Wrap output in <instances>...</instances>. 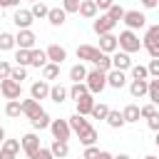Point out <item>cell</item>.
<instances>
[{"label": "cell", "mask_w": 159, "mask_h": 159, "mask_svg": "<svg viewBox=\"0 0 159 159\" xmlns=\"http://www.w3.org/2000/svg\"><path fill=\"white\" fill-rule=\"evenodd\" d=\"M87 87H89V92L92 94H99L104 87H107V72H102V70H92V72H87Z\"/></svg>", "instance_id": "cell-2"}, {"label": "cell", "mask_w": 159, "mask_h": 159, "mask_svg": "<svg viewBox=\"0 0 159 159\" xmlns=\"http://www.w3.org/2000/svg\"><path fill=\"white\" fill-rule=\"evenodd\" d=\"M147 97L152 99V104H159V77L149 80V92H147Z\"/></svg>", "instance_id": "cell-36"}, {"label": "cell", "mask_w": 159, "mask_h": 159, "mask_svg": "<svg viewBox=\"0 0 159 159\" xmlns=\"http://www.w3.org/2000/svg\"><path fill=\"white\" fill-rule=\"evenodd\" d=\"M30 122H32V129H47L52 119H50V114H47V112H40V114H37L35 119H30Z\"/></svg>", "instance_id": "cell-33"}, {"label": "cell", "mask_w": 159, "mask_h": 159, "mask_svg": "<svg viewBox=\"0 0 159 159\" xmlns=\"http://www.w3.org/2000/svg\"><path fill=\"white\" fill-rule=\"evenodd\" d=\"M47 62H50V60H47V52H45V50H35V47L30 50V65H32V67H45Z\"/></svg>", "instance_id": "cell-22"}, {"label": "cell", "mask_w": 159, "mask_h": 159, "mask_svg": "<svg viewBox=\"0 0 159 159\" xmlns=\"http://www.w3.org/2000/svg\"><path fill=\"white\" fill-rule=\"evenodd\" d=\"M107 124H109L112 129H119V127H124L127 122H124V114H122V112L109 109V114H107Z\"/></svg>", "instance_id": "cell-29"}, {"label": "cell", "mask_w": 159, "mask_h": 159, "mask_svg": "<svg viewBox=\"0 0 159 159\" xmlns=\"http://www.w3.org/2000/svg\"><path fill=\"white\" fill-rule=\"evenodd\" d=\"M149 77V70L144 65H132V80H147Z\"/></svg>", "instance_id": "cell-41"}, {"label": "cell", "mask_w": 159, "mask_h": 159, "mask_svg": "<svg viewBox=\"0 0 159 159\" xmlns=\"http://www.w3.org/2000/svg\"><path fill=\"white\" fill-rule=\"evenodd\" d=\"M45 52H47V60H50V62H57V65H62V62L67 60V50H65L62 45H50Z\"/></svg>", "instance_id": "cell-15"}, {"label": "cell", "mask_w": 159, "mask_h": 159, "mask_svg": "<svg viewBox=\"0 0 159 159\" xmlns=\"http://www.w3.org/2000/svg\"><path fill=\"white\" fill-rule=\"evenodd\" d=\"M17 42H15V35H10V32H0V50L2 52H7V50H12Z\"/></svg>", "instance_id": "cell-35"}, {"label": "cell", "mask_w": 159, "mask_h": 159, "mask_svg": "<svg viewBox=\"0 0 159 159\" xmlns=\"http://www.w3.org/2000/svg\"><path fill=\"white\" fill-rule=\"evenodd\" d=\"M30 159H55V154H52L50 149H45V147H40V149H37V152H35V154H32Z\"/></svg>", "instance_id": "cell-45"}, {"label": "cell", "mask_w": 159, "mask_h": 159, "mask_svg": "<svg viewBox=\"0 0 159 159\" xmlns=\"http://www.w3.org/2000/svg\"><path fill=\"white\" fill-rule=\"evenodd\" d=\"M5 114H7V117H20V114H22V102H20V99H7Z\"/></svg>", "instance_id": "cell-31"}, {"label": "cell", "mask_w": 159, "mask_h": 159, "mask_svg": "<svg viewBox=\"0 0 159 159\" xmlns=\"http://www.w3.org/2000/svg\"><path fill=\"white\" fill-rule=\"evenodd\" d=\"M92 65H94L97 70H102V72H109V70H112V55L102 52V55H99V57H97V60H94Z\"/></svg>", "instance_id": "cell-30"}, {"label": "cell", "mask_w": 159, "mask_h": 159, "mask_svg": "<svg viewBox=\"0 0 159 159\" xmlns=\"http://www.w3.org/2000/svg\"><path fill=\"white\" fill-rule=\"evenodd\" d=\"M12 22H15L20 30H27V27L35 22V15H32L30 10H15V15H12Z\"/></svg>", "instance_id": "cell-12"}, {"label": "cell", "mask_w": 159, "mask_h": 159, "mask_svg": "<svg viewBox=\"0 0 159 159\" xmlns=\"http://www.w3.org/2000/svg\"><path fill=\"white\" fill-rule=\"evenodd\" d=\"M50 132H52V137L55 139H70V134H72V127H70V119H52L50 122Z\"/></svg>", "instance_id": "cell-4"}, {"label": "cell", "mask_w": 159, "mask_h": 159, "mask_svg": "<svg viewBox=\"0 0 159 159\" xmlns=\"http://www.w3.org/2000/svg\"><path fill=\"white\" fill-rule=\"evenodd\" d=\"M119 50H124V52H139V47H142V40H139V35L134 32V30H124V32H119Z\"/></svg>", "instance_id": "cell-1"}, {"label": "cell", "mask_w": 159, "mask_h": 159, "mask_svg": "<svg viewBox=\"0 0 159 159\" xmlns=\"http://www.w3.org/2000/svg\"><path fill=\"white\" fill-rule=\"evenodd\" d=\"M0 97H2V89H0Z\"/></svg>", "instance_id": "cell-61"}, {"label": "cell", "mask_w": 159, "mask_h": 159, "mask_svg": "<svg viewBox=\"0 0 159 159\" xmlns=\"http://www.w3.org/2000/svg\"><path fill=\"white\" fill-rule=\"evenodd\" d=\"M2 142H5V129L0 127V144H2Z\"/></svg>", "instance_id": "cell-56"}, {"label": "cell", "mask_w": 159, "mask_h": 159, "mask_svg": "<svg viewBox=\"0 0 159 159\" xmlns=\"http://www.w3.org/2000/svg\"><path fill=\"white\" fill-rule=\"evenodd\" d=\"M124 82H127V77H124V72H122V70H114V67H112V70L107 72V84H109V87L122 89V87H124Z\"/></svg>", "instance_id": "cell-18"}, {"label": "cell", "mask_w": 159, "mask_h": 159, "mask_svg": "<svg viewBox=\"0 0 159 159\" xmlns=\"http://www.w3.org/2000/svg\"><path fill=\"white\" fill-rule=\"evenodd\" d=\"M30 2H37V0H30Z\"/></svg>", "instance_id": "cell-60"}, {"label": "cell", "mask_w": 159, "mask_h": 159, "mask_svg": "<svg viewBox=\"0 0 159 159\" xmlns=\"http://www.w3.org/2000/svg\"><path fill=\"white\" fill-rule=\"evenodd\" d=\"M129 92H132V97H134V99L147 97V92H149V80H132Z\"/></svg>", "instance_id": "cell-16"}, {"label": "cell", "mask_w": 159, "mask_h": 159, "mask_svg": "<svg viewBox=\"0 0 159 159\" xmlns=\"http://www.w3.org/2000/svg\"><path fill=\"white\" fill-rule=\"evenodd\" d=\"M20 0H0V7H15Z\"/></svg>", "instance_id": "cell-53"}, {"label": "cell", "mask_w": 159, "mask_h": 159, "mask_svg": "<svg viewBox=\"0 0 159 159\" xmlns=\"http://www.w3.org/2000/svg\"><path fill=\"white\" fill-rule=\"evenodd\" d=\"M20 144H22V152H25L27 157H32V154L40 149V137H37L35 132H30V134H25V137L20 139Z\"/></svg>", "instance_id": "cell-11"}, {"label": "cell", "mask_w": 159, "mask_h": 159, "mask_svg": "<svg viewBox=\"0 0 159 159\" xmlns=\"http://www.w3.org/2000/svg\"><path fill=\"white\" fill-rule=\"evenodd\" d=\"M89 92V87H87V82H75L72 87H70V97L72 99H80L82 94H87Z\"/></svg>", "instance_id": "cell-34"}, {"label": "cell", "mask_w": 159, "mask_h": 159, "mask_svg": "<svg viewBox=\"0 0 159 159\" xmlns=\"http://www.w3.org/2000/svg\"><path fill=\"white\" fill-rule=\"evenodd\" d=\"M99 152H102V149H97V147L92 144V147H87V149H84V154H82V157H84V159H99Z\"/></svg>", "instance_id": "cell-47"}, {"label": "cell", "mask_w": 159, "mask_h": 159, "mask_svg": "<svg viewBox=\"0 0 159 159\" xmlns=\"http://www.w3.org/2000/svg\"><path fill=\"white\" fill-rule=\"evenodd\" d=\"M122 114H124V122H139V117H142V107H137V104H127V107L122 109Z\"/></svg>", "instance_id": "cell-27"}, {"label": "cell", "mask_w": 159, "mask_h": 159, "mask_svg": "<svg viewBox=\"0 0 159 159\" xmlns=\"http://www.w3.org/2000/svg\"><path fill=\"white\" fill-rule=\"evenodd\" d=\"M99 159H114V157H112L109 152H99Z\"/></svg>", "instance_id": "cell-55"}, {"label": "cell", "mask_w": 159, "mask_h": 159, "mask_svg": "<svg viewBox=\"0 0 159 159\" xmlns=\"http://www.w3.org/2000/svg\"><path fill=\"white\" fill-rule=\"evenodd\" d=\"M42 77H45V80H57V77H60V65H57V62H47V65L42 67Z\"/></svg>", "instance_id": "cell-32"}, {"label": "cell", "mask_w": 159, "mask_h": 159, "mask_svg": "<svg viewBox=\"0 0 159 159\" xmlns=\"http://www.w3.org/2000/svg\"><path fill=\"white\" fill-rule=\"evenodd\" d=\"M80 159H84V157H80Z\"/></svg>", "instance_id": "cell-62"}, {"label": "cell", "mask_w": 159, "mask_h": 159, "mask_svg": "<svg viewBox=\"0 0 159 159\" xmlns=\"http://www.w3.org/2000/svg\"><path fill=\"white\" fill-rule=\"evenodd\" d=\"M144 45V50L152 55V57H159V42H142Z\"/></svg>", "instance_id": "cell-48"}, {"label": "cell", "mask_w": 159, "mask_h": 159, "mask_svg": "<svg viewBox=\"0 0 159 159\" xmlns=\"http://www.w3.org/2000/svg\"><path fill=\"white\" fill-rule=\"evenodd\" d=\"M15 62H17L20 67L30 65V50H22V47H17V52H15Z\"/></svg>", "instance_id": "cell-40"}, {"label": "cell", "mask_w": 159, "mask_h": 159, "mask_svg": "<svg viewBox=\"0 0 159 159\" xmlns=\"http://www.w3.org/2000/svg\"><path fill=\"white\" fill-rule=\"evenodd\" d=\"M142 42H159V25L147 27V35H144V40H142Z\"/></svg>", "instance_id": "cell-42"}, {"label": "cell", "mask_w": 159, "mask_h": 159, "mask_svg": "<svg viewBox=\"0 0 159 159\" xmlns=\"http://www.w3.org/2000/svg\"><path fill=\"white\" fill-rule=\"evenodd\" d=\"M70 127H72V132H75V134H80L82 129H87V127H89V122L84 119V114H80V112H75V114L70 117Z\"/></svg>", "instance_id": "cell-24"}, {"label": "cell", "mask_w": 159, "mask_h": 159, "mask_svg": "<svg viewBox=\"0 0 159 159\" xmlns=\"http://www.w3.org/2000/svg\"><path fill=\"white\" fill-rule=\"evenodd\" d=\"M107 114H109V107L102 104V102H99V104L94 102V107H92V117H94V119H107Z\"/></svg>", "instance_id": "cell-39"}, {"label": "cell", "mask_w": 159, "mask_h": 159, "mask_svg": "<svg viewBox=\"0 0 159 159\" xmlns=\"http://www.w3.org/2000/svg\"><path fill=\"white\" fill-rule=\"evenodd\" d=\"M99 55H102L99 47H92V45H80V47H77V60H80V62H82V60H84V62H94Z\"/></svg>", "instance_id": "cell-10"}, {"label": "cell", "mask_w": 159, "mask_h": 159, "mask_svg": "<svg viewBox=\"0 0 159 159\" xmlns=\"http://www.w3.org/2000/svg\"><path fill=\"white\" fill-rule=\"evenodd\" d=\"M67 94H70V89L62 87V84H52V87H50V99L57 102V104H62V102L67 99Z\"/></svg>", "instance_id": "cell-23"}, {"label": "cell", "mask_w": 159, "mask_h": 159, "mask_svg": "<svg viewBox=\"0 0 159 159\" xmlns=\"http://www.w3.org/2000/svg\"><path fill=\"white\" fill-rule=\"evenodd\" d=\"M35 17H47V12H50V7L42 2V0H37V2H32V10H30Z\"/></svg>", "instance_id": "cell-37"}, {"label": "cell", "mask_w": 159, "mask_h": 159, "mask_svg": "<svg viewBox=\"0 0 159 159\" xmlns=\"http://www.w3.org/2000/svg\"><path fill=\"white\" fill-rule=\"evenodd\" d=\"M0 89H2V97L5 99H20V94H22V84L15 82L12 77L0 80Z\"/></svg>", "instance_id": "cell-3"}, {"label": "cell", "mask_w": 159, "mask_h": 159, "mask_svg": "<svg viewBox=\"0 0 159 159\" xmlns=\"http://www.w3.org/2000/svg\"><path fill=\"white\" fill-rule=\"evenodd\" d=\"M139 2H142L144 7H157V5H159V0H139Z\"/></svg>", "instance_id": "cell-54"}, {"label": "cell", "mask_w": 159, "mask_h": 159, "mask_svg": "<svg viewBox=\"0 0 159 159\" xmlns=\"http://www.w3.org/2000/svg\"><path fill=\"white\" fill-rule=\"evenodd\" d=\"M15 42H17V47H22V50H32L35 42H37V37H35V32L27 27V30H20V32L15 35Z\"/></svg>", "instance_id": "cell-7"}, {"label": "cell", "mask_w": 159, "mask_h": 159, "mask_svg": "<svg viewBox=\"0 0 159 159\" xmlns=\"http://www.w3.org/2000/svg\"><path fill=\"white\" fill-rule=\"evenodd\" d=\"M10 72H12L10 62H0V80H7V77H10Z\"/></svg>", "instance_id": "cell-50"}, {"label": "cell", "mask_w": 159, "mask_h": 159, "mask_svg": "<svg viewBox=\"0 0 159 159\" xmlns=\"http://www.w3.org/2000/svg\"><path fill=\"white\" fill-rule=\"evenodd\" d=\"M47 20H50V25H55V27L65 25V20H67V12H65V7H50V12H47Z\"/></svg>", "instance_id": "cell-21"}, {"label": "cell", "mask_w": 159, "mask_h": 159, "mask_svg": "<svg viewBox=\"0 0 159 159\" xmlns=\"http://www.w3.org/2000/svg\"><path fill=\"white\" fill-rule=\"evenodd\" d=\"M124 12H127V10H124L122 5H117V2H114V5H112V7L107 10V15H109V17L114 20V22H119V20H124Z\"/></svg>", "instance_id": "cell-38"}, {"label": "cell", "mask_w": 159, "mask_h": 159, "mask_svg": "<svg viewBox=\"0 0 159 159\" xmlns=\"http://www.w3.org/2000/svg\"><path fill=\"white\" fill-rule=\"evenodd\" d=\"M10 77H12L15 82H20V84H22V80H27V72H25V67H20V65H17V67H12Z\"/></svg>", "instance_id": "cell-43"}, {"label": "cell", "mask_w": 159, "mask_h": 159, "mask_svg": "<svg viewBox=\"0 0 159 159\" xmlns=\"http://www.w3.org/2000/svg\"><path fill=\"white\" fill-rule=\"evenodd\" d=\"M114 159H129V154H117Z\"/></svg>", "instance_id": "cell-57"}, {"label": "cell", "mask_w": 159, "mask_h": 159, "mask_svg": "<svg viewBox=\"0 0 159 159\" xmlns=\"http://www.w3.org/2000/svg\"><path fill=\"white\" fill-rule=\"evenodd\" d=\"M114 20L109 17V15H99V17H94V22H92V30L97 32V35H107V32H112L114 30Z\"/></svg>", "instance_id": "cell-6"}, {"label": "cell", "mask_w": 159, "mask_h": 159, "mask_svg": "<svg viewBox=\"0 0 159 159\" xmlns=\"http://www.w3.org/2000/svg\"><path fill=\"white\" fill-rule=\"evenodd\" d=\"M40 112H45V109L40 107V102H37L35 97H30V99H22V114H25L27 119H35Z\"/></svg>", "instance_id": "cell-14"}, {"label": "cell", "mask_w": 159, "mask_h": 159, "mask_svg": "<svg viewBox=\"0 0 159 159\" xmlns=\"http://www.w3.org/2000/svg\"><path fill=\"white\" fill-rule=\"evenodd\" d=\"M144 159H159V157H154V154H147V157H144Z\"/></svg>", "instance_id": "cell-59"}, {"label": "cell", "mask_w": 159, "mask_h": 159, "mask_svg": "<svg viewBox=\"0 0 159 159\" xmlns=\"http://www.w3.org/2000/svg\"><path fill=\"white\" fill-rule=\"evenodd\" d=\"M112 67L114 70H132V57H129V52H124V50H117V52H112Z\"/></svg>", "instance_id": "cell-8"}, {"label": "cell", "mask_w": 159, "mask_h": 159, "mask_svg": "<svg viewBox=\"0 0 159 159\" xmlns=\"http://www.w3.org/2000/svg\"><path fill=\"white\" fill-rule=\"evenodd\" d=\"M94 2H97V7H99V10H109V7L114 5V0H94Z\"/></svg>", "instance_id": "cell-52"}, {"label": "cell", "mask_w": 159, "mask_h": 159, "mask_svg": "<svg viewBox=\"0 0 159 159\" xmlns=\"http://www.w3.org/2000/svg\"><path fill=\"white\" fill-rule=\"evenodd\" d=\"M80 2L82 0H62V7L65 12H80Z\"/></svg>", "instance_id": "cell-44"}, {"label": "cell", "mask_w": 159, "mask_h": 159, "mask_svg": "<svg viewBox=\"0 0 159 159\" xmlns=\"http://www.w3.org/2000/svg\"><path fill=\"white\" fill-rule=\"evenodd\" d=\"M20 149H22V144L17 139H5L2 147H0V159H15Z\"/></svg>", "instance_id": "cell-9"}, {"label": "cell", "mask_w": 159, "mask_h": 159, "mask_svg": "<svg viewBox=\"0 0 159 159\" xmlns=\"http://www.w3.org/2000/svg\"><path fill=\"white\" fill-rule=\"evenodd\" d=\"M99 50H102V52H107V55H112V52H117V50H119V40H117L112 32L99 35Z\"/></svg>", "instance_id": "cell-13"}, {"label": "cell", "mask_w": 159, "mask_h": 159, "mask_svg": "<svg viewBox=\"0 0 159 159\" xmlns=\"http://www.w3.org/2000/svg\"><path fill=\"white\" fill-rule=\"evenodd\" d=\"M97 10H99V7H97L94 0H82V2H80V15L87 17V20H94V17H97Z\"/></svg>", "instance_id": "cell-20"}, {"label": "cell", "mask_w": 159, "mask_h": 159, "mask_svg": "<svg viewBox=\"0 0 159 159\" xmlns=\"http://www.w3.org/2000/svg\"><path fill=\"white\" fill-rule=\"evenodd\" d=\"M122 22H124L129 30H142V27L147 25V15H144V12H139V10H127Z\"/></svg>", "instance_id": "cell-5"}, {"label": "cell", "mask_w": 159, "mask_h": 159, "mask_svg": "<svg viewBox=\"0 0 159 159\" xmlns=\"http://www.w3.org/2000/svg\"><path fill=\"white\" fill-rule=\"evenodd\" d=\"M154 144H157V147H159V132H157V137H154Z\"/></svg>", "instance_id": "cell-58"}, {"label": "cell", "mask_w": 159, "mask_h": 159, "mask_svg": "<svg viewBox=\"0 0 159 159\" xmlns=\"http://www.w3.org/2000/svg\"><path fill=\"white\" fill-rule=\"evenodd\" d=\"M77 137H80V142H82L84 147H92V144L97 142V129H94V127L89 124V127H87V129H82V132H80Z\"/></svg>", "instance_id": "cell-26"}, {"label": "cell", "mask_w": 159, "mask_h": 159, "mask_svg": "<svg viewBox=\"0 0 159 159\" xmlns=\"http://www.w3.org/2000/svg\"><path fill=\"white\" fill-rule=\"evenodd\" d=\"M70 80H72V82H84V80H87V70H84L82 62L70 67Z\"/></svg>", "instance_id": "cell-28"}, {"label": "cell", "mask_w": 159, "mask_h": 159, "mask_svg": "<svg viewBox=\"0 0 159 159\" xmlns=\"http://www.w3.org/2000/svg\"><path fill=\"white\" fill-rule=\"evenodd\" d=\"M77 102V112L80 114H92V107H94V97H92V92H87V94H82L80 99H75Z\"/></svg>", "instance_id": "cell-19"}, {"label": "cell", "mask_w": 159, "mask_h": 159, "mask_svg": "<svg viewBox=\"0 0 159 159\" xmlns=\"http://www.w3.org/2000/svg\"><path fill=\"white\" fill-rule=\"evenodd\" d=\"M147 70H149L152 77H159V57H152V62L147 65Z\"/></svg>", "instance_id": "cell-49"}, {"label": "cell", "mask_w": 159, "mask_h": 159, "mask_svg": "<svg viewBox=\"0 0 159 159\" xmlns=\"http://www.w3.org/2000/svg\"><path fill=\"white\" fill-rule=\"evenodd\" d=\"M50 152L55 154V159H62V157H67V154H70V144H67L65 139H55V142H52V147H50Z\"/></svg>", "instance_id": "cell-25"}, {"label": "cell", "mask_w": 159, "mask_h": 159, "mask_svg": "<svg viewBox=\"0 0 159 159\" xmlns=\"http://www.w3.org/2000/svg\"><path fill=\"white\" fill-rule=\"evenodd\" d=\"M147 124H149V129H154V132H159V112H157L154 117H149V119H147Z\"/></svg>", "instance_id": "cell-51"}, {"label": "cell", "mask_w": 159, "mask_h": 159, "mask_svg": "<svg viewBox=\"0 0 159 159\" xmlns=\"http://www.w3.org/2000/svg\"><path fill=\"white\" fill-rule=\"evenodd\" d=\"M154 114H157V104H152V102H149V104H144V107H142V117H144V119H149V117H154Z\"/></svg>", "instance_id": "cell-46"}, {"label": "cell", "mask_w": 159, "mask_h": 159, "mask_svg": "<svg viewBox=\"0 0 159 159\" xmlns=\"http://www.w3.org/2000/svg\"><path fill=\"white\" fill-rule=\"evenodd\" d=\"M30 97H35L37 102H40V99H45V97H50V84H47V80L32 82V87H30Z\"/></svg>", "instance_id": "cell-17"}]
</instances>
